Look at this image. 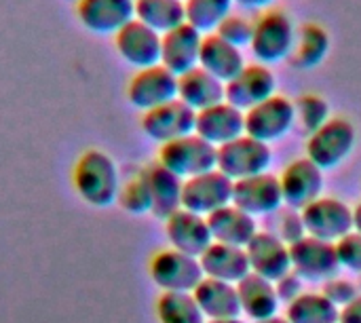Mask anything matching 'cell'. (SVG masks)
<instances>
[{"label":"cell","instance_id":"obj_1","mask_svg":"<svg viewBox=\"0 0 361 323\" xmlns=\"http://www.w3.org/2000/svg\"><path fill=\"white\" fill-rule=\"evenodd\" d=\"M72 184L76 195L93 207H108L116 203L123 186L114 159L99 148H89L76 159Z\"/></svg>","mask_w":361,"mask_h":323},{"label":"cell","instance_id":"obj_2","mask_svg":"<svg viewBox=\"0 0 361 323\" xmlns=\"http://www.w3.org/2000/svg\"><path fill=\"white\" fill-rule=\"evenodd\" d=\"M296 28L292 19L277 8H271L262 13L254 21V36L250 42V49L258 63H277L292 55L294 42H296Z\"/></svg>","mask_w":361,"mask_h":323},{"label":"cell","instance_id":"obj_3","mask_svg":"<svg viewBox=\"0 0 361 323\" xmlns=\"http://www.w3.org/2000/svg\"><path fill=\"white\" fill-rule=\"evenodd\" d=\"M159 163L178 178L188 180L212 169H218V148L197 133L178 138L159 148Z\"/></svg>","mask_w":361,"mask_h":323},{"label":"cell","instance_id":"obj_4","mask_svg":"<svg viewBox=\"0 0 361 323\" xmlns=\"http://www.w3.org/2000/svg\"><path fill=\"white\" fill-rule=\"evenodd\" d=\"M355 148V127L347 118H330L307 140V159L330 171L343 165Z\"/></svg>","mask_w":361,"mask_h":323},{"label":"cell","instance_id":"obj_5","mask_svg":"<svg viewBox=\"0 0 361 323\" xmlns=\"http://www.w3.org/2000/svg\"><path fill=\"white\" fill-rule=\"evenodd\" d=\"M152 284L161 292H186L192 294L195 288L205 279L199 258L182 254L173 248L159 250L148 264Z\"/></svg>","mask_w":361,"mask_h":323},{"label":"cell","instance_id":"obj_6","mask_svg":"<svg viewBox=\"0 0 361 323\" xmlns=\"http://www.w3.org/2000/svg\"><path fill=\"white\" fill-rule=\"evenodd\" d=\"M273 161L271 146L247 133L218 148V169L233 182L267 173Z\"/></svg>","mask_w":361,"mask_h":323},{"label":"cell","instance_id":"obj_7","mask_svg":"<svg viewBox=\"0 0 361 323\" xmlns=\"http://www.w3.org/2000/svg\"><path fill=\"white\" fill-rule=\"evenodd\" d=\"M296 125L294 102L286 95L275 93L262 104L245 112V133L264 144L286 138Z\"/></svg>","mask_w":361,"mask_h":323},{"label":"cell","instance_id":"obj_8","mask_svg":"<svg viewBox=\"0 0 361 323\" xmlns=\"http://www.w3.org/2000/svg\"><path fill=\"white\" fill-rule=\"evenodd\" d=\"M233 184L220 169L188 178L182 184V209L207 218L233 203Z\"/></svg>","mask_w":361,"mask_h":323},{"label":"cell","instance_id":"obj_9","mask_svg":"<svg viewBox=\"0 0 361 323\" xmlns=\"http://www.w3.org/2000/svg\"><path fill=\"white\" fill-rule=\"evenodd\" d=\"M300 214L309 237L338 243L353 233V209L336 197H319Z\"/></svg>","mask_w":361,"mask_h":323},{"label":"cell","instance_id":"obj_10","mask_svg":"<svg viewBox=\"0 0 361 323\" xmlns=\"http://www.w3.org/2000/svg\"><path fill=\"white\" fill-rule=\"evenodd\" d=\"M127 99L142 112L178 99V76L163 63L135 70L127 83Z\"/></svg>","mask_w":361,"mask_h":323},{"label":"cell","instance_id":"obj_11","mask_svg":"<svg viewBox=\"0 0 361 323\" xmlns=\"http://www.w3.org/2000/svg\"><path fill=\"white\" fill-rule=\"evenodd\" d=\"M290 254H292V271L302 281H328L336 277L341 271L334 243L307 235L298 243L290 245Z\"/></svg>","mask_w":361,"mask_h":323},{"label":"cell","instance_id":"obj_12","mask_svg":"<svg viewBox=\"0 0 361 323\" xmlns=\"http://www.w3.org/2000/svg\"><path fill=\"white\" fill-rule=\"evenodd\" d=\"M277 93V78L264 63H247L231 83L224 85V99L241 112L252 110Z\"/></svg>","mask_w":361,"mask_h":323},{"label":"cell","instance_id":"obj_13","mask_svg":"<svg viewBox=\"0 0 361 323\" xmlns=\"http://www.w3.org/2000/svg\"><path fill=\"white\" fill-rule=\"evenodd\" d=\"M195 121H197V112L188 108L184 102L173 99L159 108L142 112L140 125H142V131L152 142L163 146L167 142L195 133Z\"/></svg>","mask_w":361,"mask_h":323},{"label":"cell","instance_id":"obj_14","mask_svg":"<svg viewBox=\"0 0 361 323\" xmlns=\"http://www.w3.org/2000/svg\"><path fill=\"white\" fill-rule=\"evenodd\" d=\"M283 205L302 212L313 201H317L324 193V169H319L313 161L296 159L292 161L279 176Z\"/></svg>","mask_w":361,"mask_h":323},{"label":"cell","instance_id":"obj_15","mask_svg":"<svg viewBox=\"0 0 361 323\" xmlns=\"http://www.w3.org/2000/svg\"><path fill=\"white\" fill-rule=\"evenodd\" d=\"M114 49L135 70L161 63V34L137 19H131L114 34Z\"/></svg>","mask_w":361,"mask_h":323},{"label":"cell","instance_id":"obj_16","mask_svg":"<svg viewBox=\"0 0 361 323\" xmlns=\"http://www.w3.org/2000/svg\"><path fill=\"white\" fill-rule=\"evenodd\" d=\"M233 205L250 216H271L283 207L281 182L273 173H260L233 184Z\"/></svg>","mask_w":361,"mask_h":323},{"label":"cell","instance_id":"obj_17","mask_svg":"<svg viewBox=\"0 0 361 323\" xmlns=\"http://www.w3.org/2000/svg\"><path fill=\"white\" fill-rule=\"evenodd\" d=\"M245 252H247L252 273L271 284H277L279 279H283L286 275L292 273L290 245L283 243L277 235H273L269 231H260L250 241Z\"/></svg>","mask_w":361,"mask_h":323},{"label":"cell","instance_id":"obj_18","mask_svg":"<svg viewBox=\"0 0 361 323\" xmlns=\"http://www.w3.org/2000/svg\"><path fill=\"white\" fill-rule=\"evenodd\" d=\"M195 133L209 142L212 146L220 148L241 135H245V112L231 106L226 99L197 112Z\"/></svg>","mask_w":361,"mask_h":323},{"label":"cell","instance_id":"obj_19","mask_svg":"<svg viewBox=\"0 0 361 323\" xmlns=\"http://www.w3.org/2000/svg\"><path fill=\"white\" fill-rule=\"evenodd\" d=\"M78 21L93 34H116L135 19V0H76Z\"/></svg>","mask_w":361,"mask_h":323},{"label":"cell","instance_id":"obj_20","mask_svg":"<svg viewBox=\"0 0 361 323\" xmlns=\"http://www.w3.org/2000/svg\"><path fill=\"white\" fill-rule=\"evenodd\" d=\"M203 36L197 28L182 23L161 36V63L173 72L176 76H182L199 66L201 44Z\"/></svg>","mask_w":361,"mask_h":323},{"label":"cell","instance_id":"obj_21","mask_svg":"<svg viewBox=\"0 0 361 323\" xmlns=\"http://www.w3.org/2000/svg\"><path fill=\"white\" fill-rule=\"evenodd\" d=\"M165 235L173 250L192 258H201L205 250L214 243L207 218L186 209H178L165 220Z\"/></svg>","mask_w":361,"mask_h":323},{"label":"cell","instance_id":"obj_22","mask_svg":"<svg viewBox=\"0 0 361 323\" xmlns=\"http://www.w3.org/2000/svg\"><path fill=\"white\" fill-rule=\"evenodd\" d=\"M140 176L144 178V182L150 190L152 216L167 220L178 209H182V184H184L182 178H178L173 171H169L159 161L146 165L140 171Z\"/></svg>","mask_w":361,"mask_h":323},{"label":"cell","instance_id":"obj_23","mask_svg":"<svg viewBox=\"0 0 361 323\" xmlns=\"http://www.w3.org/2000/svg\"><path fill=\"white\" fill-rule=\"evenodd\" d=\"M207 224H209L214 243H224V245L243 248V250L260 233L256 218L245 214L243 209H239L233 203L218 209L216 214L207 216Z\"/></svg>","mask_w":361,"mask_h":323},{"label":"cell","instance_id":"obj_24","mask_svg":"<svg viewBox=\"0 0 361 323\" xmlns=\"http://www.w3.org/2000/svg\"><path fill=\"white\" fill-rule=\"evenodd\" d=\"M199 262L207 279H216L233 286H237L252 273L247 252L243 248H233L224 243H212L205 250V254L199 258Z\"/></svg>","mask_w":361,"mask_h":323},{"label":"cell","instance_id":"obj_25","mask_svg":"<svg viewBox=\"0 0 361 323\" xmlns=\"http://www.w3.org/2000/svg\"><path fill=\"white\" fill-rule=\"evenodd\" d=\"M199 66L207 70L212 76L222 80L224 85L231 83L247 63L243 57V51L224 38H220L216 32L203 36L201 44V55H199Z\"/></svg>","mask_w":361,"mask_h":323},{"label":"cell","instance_id":"obj_26","mask_svg":"<svg viewBox=\"0 0 361 323\" xmlns=\"http://www.w3.org/2000/svg\"><path fill=\"white\" fill-rule=\"evenodd\" d=\"M192 296L207 322L237 319L243 315L241 303H239V292H237V286H233V284H224V281L205 277L195 288Z\"/></svg>","mask_w":361,"mask_h":323},{"label":"cell","instance_id":"obj_27","mask_svg":"<svg viewBox=\"0 0 361 323\" xmlns=\"http://www.w3.org/2000/svg\"><path fill=\"white\" fill-rule=\"evenodd\" d=\"M237 292H239L241 313L252 322H267L279 315L281 300L277 296L275 284L250 273L243 281L237 284Z\"/></svg>","mask_w":361,"mask_h":323},{"label":"cell","instance_id":"obj_28","mask_svg":"<svg viewBox=\"0 0 361 323\" xmlns=\"http://www.w3.org/2000/svg\"><path fill=\"white\" fill-rule=\"evenodd\" d=\"M178 99L195 112L224 102V83L212 76L201 66L178 76Z\"/></svg>","mask_w":361,"mask_h":323},{"label":"cell","instance_id":"obj_29","mask_svg":"<svg viewBox=\"0 0 361 323\" xmlns=\"http://www.w3.org/2000/svg\"><path fill=\"white\" fill-rule=\"evenodd\" d=\"M330 53V36L319 23H305L296 32L294 51L290 55L292 66L300 70H309L319 66Z\"/></svg>","mask_w":361,"mask_h":323},{"label":"cell","instance_id":"obj_30","mask_svg":"<svg viewBox=\"0 0 361 323\" xmlns=\"http://www.w3.org/2000/svg\"><path fill=\"white\" fill-rule=\"evenodd\" d=\"M135 19L159 32L161 36L186 23L182 0H135Z\"/></svg>","mask_w":361,"mask_h":323},{"label":"cell","instance_id":"obj_31","mask_svg":"<svg viewBox=\"0 0 361 323\" xmlns=\"http://www.w3.org/2000/svg\"><path fill=\"white\" fill-rule=\"evenodd\" d=\"M286 317L290 323H338L341 309L322 292H305L288 305Z\"/></svg>","mask_w":361,"mask_h":323},{"label":"cell","instance_id":"obj_32","mask_svg":"<svg viewBox=\"0 0 361 323\" xmlns=\"http://www.w3.org/2000/svg\"><path fill=\"white\" fill-rule=\"evenodd\" d=\"M154 311L159 323H207L195 296L186 292H161Z\"/></svg>","mask_w":361,"mask_h":323},{"label":"cell","instance_id":"obj_33","mask_svg":"<svg viewBox=\"0 0 361 323\" xmlns=\"http://www.w3.org/2000/svg\"><path fill=\"white\" fill-rule=\"evenodd\" d=\"M233 0H184L186 23L201 34H214L218 25L233 13Z\"/></svg>","mask_w":361,"mask_h":323},{"label":"cell","instance_id":"obj_34","mask_svg":"<svg viewBox=\"0 0 361 323\" xmlns=\"http://www.w3.org/2000/svg\"><path fill=\"white\" fill-rule=\"evenodd\" d=\"M294 108H296V121L302 125L305 131H309V135L330 121V106L319 95L313 93L300 95L294 102Z\"/></svg>","mask_w":361,"mask_h":323},{"label":"cell","instance_id":"obj_35","mask_svg":"<svg viewBox=\"0 0 361 323\" xmlns=\"http://www.w3.org/2000/svg\"><path fill=\"white\" fill-rule=\"evenodd\" d=\"M116 203L131 216H144V214H152V199H150V190L144 182V178L137 173L135 178L127 180L121 186L118 199Z\"/></svg>","mask_w":361,"mask_h":323},{"label":"cell","instance_id":"obj_36","mask_svg":"<svg viewBox=\"0 0 361 323\" xmlns=\"http://www.w3.org/2000/svg\"><path fill=\"white\" fill-rule=\"evenodd\" d=\"M216 34L220 38H224L226 42L235 44V47H250L252 36H254V21H250L243 15L231 13L216 30Z\"/></svg>","mask_w":361,"mask_h":323},{"label":"cell","instance_id":"obj_37","mask_svg":"<svg viewBox=\"0 0 361 323\" xmlns=\"http://www.w3.org/2000/svg\"><path fill=\"white\" fill-rule=\"evenodd\" d=\"M277 214H279V220H277V231L273 235H277L283 243L294 245V243H298L300 239L307 237V228H305V222H302V214L298 209L288 207L286 212L279 209Z\"/></svg>","mask_w":361,"mask_h":323},{"label":"cell","instance_id":"obj_38","mask_svg":"<svg viewBox=\"0 0 361 323\" xmlns=\"http://www.w3.org/2000/svg\"><path fill=\"white\" fill-rule=\"evenodd\" d=\"M334 245H336L341 269H347L351 273L361 275V233L353 231Z\"/></svg>","mask_w":361,"mask_h":323},{"label":"cell","instance_id":"obj_39","mask_svg":"<svg viewBox=\"0 0 361 323\" xmlns=\"http://www.w3.org/2000/svg\"><path fill=\"white\" fill-rule=\"evenodd\" d=\"M322 294H324L332 305H336L338 309H343V307H347L351 300H355L361 292L360 288H357L351 279H343V277L336 275V277L324 281Z\"/></svg>","mask_w":361,"mask_h":323},{"label":"cell","instance_id":"obj_40","mask_svg":"<svg viewBox=\"0 0 361 323\" xmlns=\"http://www.w3.org/2000/svg\"><path fill=\"white\" fill-rule=\"evenodd\" d=\"M275 290H277L279 300L286 303V305L294 303L300 294H305V290H302V279H300L294 271H292L290 275H286L283 279H279V281L275 284Z\"/></svg>","mask_w":361,"mask_h":323},{"label":"cell","instance_id":"obj_41","mask_svg":"<svg viewBox=\"0 0 361 323\" xmlns=\"http://www.w3.org/2000/svg\"><path fill=\"white\" fill-rule=\"evenodd\" d=\"M338 323H361V294L355 300H351L347 307L341 309Z\"/></svg>","mask_w":361,"mask_h":323},{"label":"cell","instance_id":"obj_42","mask_svg":"<svg viewBox=\"0 0 361 323\" xmlns=\"http://www.w3.org/2000/svg\"><path fill=\"white\" fill-rule=\"evenodd\" d=\"M233 2L239 4V6H243V8H264L271 2H275V0H233Z\"/></svg>","mask_w":361,"mask_h":323},{"label":"cell","instance_id":"obj_43","mask_svg":"<svg viewBox=\"0 0 361 323\" xmlns=\"http://www.w3.org/2000/svg\"><path fill=\"white\" fill-rule=\"evenodd\" d=\"M353 231L361 233V203H357L353 209Z\"/></svg>","mask_w":361,"mask_h":323},{"label":"cell","instance_id":"obj_44","mask_svg":"<svg viewBox=\"0 0 361 323\" xmlns=\"http://www.w3.org/2000/svg\"><path fill=\"white\" fill-rule=\"evenodd\" d=\"M258 323H290L288 322V317H271V319H267V322H258Z\"/></svg>","mask_w":361,"mask_h":323},{"label":"cell","instance_id":"obj_45","mask_svg":"<svg viewBox=\"0 0 361 323\" xmlns=\"http://www.w3.org/2000/svg\"><path fill=\"white\" fill-rule=\"evenodd\" d=\"M207 323H245L241 317H237V319H218V322H207Z\"/></svg>","mask_w":361,"mask_h":323},{"label":"cell","instance_id":"obj_46","mask_svg":"<svg viewBox=\"0 0 361 323\" xmlns=\"http://www.w3.org/2000/svg\"><path fill=\"white\" fill-rule=\"evenodd\" d=\"M182 2H184V0H182Z\"/></svg>","mask_w":361,"mask_h":323}]
</instances>
